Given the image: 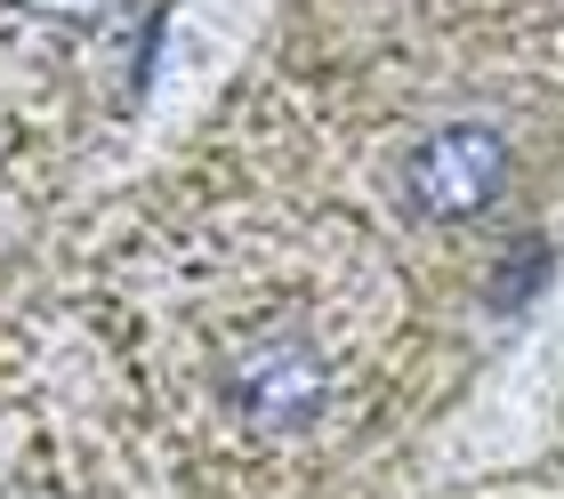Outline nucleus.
<instances>
[{
  "mask_svg": "<svg viewBox=\"0 0 564 499\" xmlns=\"http://www.w3.org/2000/svg\"><path fill=\"white\" fill-rule=\"evenodd\" d=\"M508 170H517V153H508V138L492 121H444L412 145L403 194H412L420 218L459 226V218H484V209L508 194Z\"/></svg>",
  "mask_w": 564,
  "mask_h": 499,
  "instance_id": "1",
  "label": "nucleus"
},
{
  "mask_svg": "<svg viewBox=\"0 0 564 499\" xmlns=\"http://www.w3.org/2000/svg\"><path fill=\"white\" fill-rule=\"evenodd\" d=\"M226 403L242 411V427L259 435H299L306 419L330 403V371L315 355V338L299 330H259L226 355Z\"/></svg>",
  "mask_w": 564,
  "mask_h": 499,
  "instance_id": "2",
  "label": "nucleus"
},
{
  "mask_svg": "<svg viewBox=\"0 0 564 499\" xmlns=\"http://www.w3.org/2000/svg\"><path fill=\"white\" fill-rule=\"evenodd\" d=\"M541 274H549V250H541V242H517V250H508V274L492 282V306H517Z\"/></svg>",
  "mask_w": 564,
  "mask_h": 499,
  "instance_id": "3",
  "label": "nucleus"
},
{
  "mask_svg": "<svg viewBox=\"0 0 564 499\" xmlns=\"http://www.w3.org/2000/svg\"><path fill=\"white\" fill-rule=\"evenodd\" d=\"M24 17H41V24H73V33H82V24H106L121 0H17Z\"/></svg>",
  "mask_w": 564,
  "mask_h": 499,
  "instance_id": "4",
  "label": "nucleus"
}]
</instances>
